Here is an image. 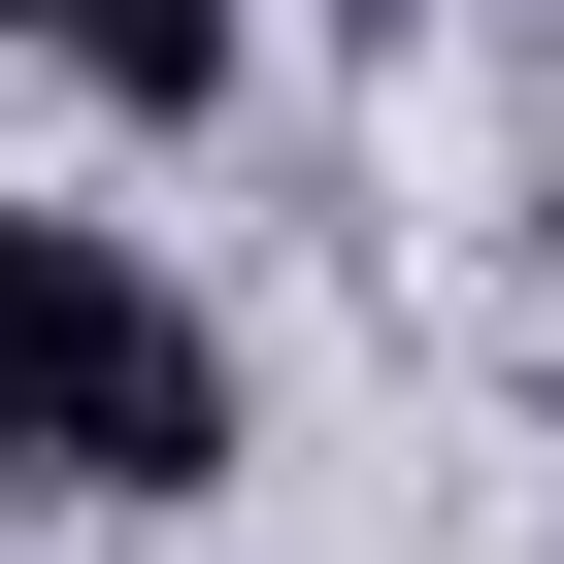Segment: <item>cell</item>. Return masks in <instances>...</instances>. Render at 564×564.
Listing matches in <instances>:
<instances>
[{
    "label": "cell",
    "instance_id": "6da1fadb",
    "mask_svg": "<svg viewBox=\"0 0 564 564\" xmlns=\"http://www.w3.org/2000/svg\"><path fill=\"white\" fill-rule=\"evenodd\" d=\"M0 498H232V333L67 199H0Z\"/></svg>",
    "mask_w": 564,
    "mask_h": 564
},
{
    "label": "cell",
    "instance_id": "7a4b0ae2",
    "mask_svg": "<svg viewBox=\"0 0 564 564\" xmlns=\"http://www.w3.org/2000/svg\"><path fill=\"white\" fill-rule=\"evenodd\" d=\"M232 34H265V0H34V67H67V100H133V133H199V100H232Z\"/></svg>",
    "mask_w": 564,
    "mask_h": 564
},
{
    "label": "cell",
    "instance_id": "3957f363",
    "mask_svg": "<svg viewBox=\"0 0 564 564\" xmlns=\"http://www.w3.org/2000/svg\"><path fill=\"white\" fill-rule=\"evenodd\" d=\"M0 34H34V0H0Z\"/></svg>",
    "mask_w": 564,
    "mask_h": 564
}]
</instances>
